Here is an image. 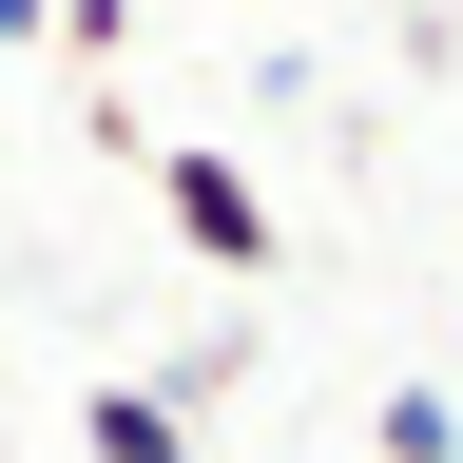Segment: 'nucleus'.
<instances>
[{"mask_svg":"<svg viewBox=\"0 0 463 463\" xmlns=\"http://www.w3.org/2000/svg\"><path fill=\"white\" fill-rule=\"evenodd\" d=\"M58 39H78V58H116V39H136V0H58Z\"/></svg>","mask_w":463,"mask_h":463,"instance_id":"4","label":"nucleus"},{"mask_svg":"<svg viewBox=\"0 0 463 463\" xmlns=\"http://www.w3.org/2000/svg\"><path fill=\"white\" fill-rule=\"evenodd\" d=\"M20 39H58V0H0V58H20Z\"/></svg>","mask_w":463,"mask_h":463,"instance_id":"5","label":"nucleus"},{"mask_svg":"<svg viewBox=\"0 0 463 463\" xmlns=\"http://www.w3.org/2000/svg\"><path fill=\"white\" fill-rule=\"evenodd\" d=\"M367 444H386V463H463V405H444V386H386Z\"/></svg>","mask_w":463,"mask_h":463,"instance_id":"3","label":"nucleus"},{"mask_svg":"<svg viewBox=\"0 0 463 463\" xmlns=\"http://www.w3.org/2000/svg\"><path fill=\"white\" fill-rule=\"evenodd\" d=\"M155 213H174V251H194V270H232V289L289 251V232H270V194H251L232 155H155Z\"/></svg>","mask_w":463,"mask_h":463,"instance_id":"1","label":"nucleus"},{"mask_svg":"<svg viewBox=\"0 0 463 463\" xmlns=\"http://www.w3.org/2000/svg\"><path fill=\"white\" fill-rule=\"evenodd\" d=\"M78 444L97 463H194V405L174 386H78Z\"/></svg>","mask_w":463,"mask_h":463,"instance_id":"2","label":"nucleus"}]
</instances>
